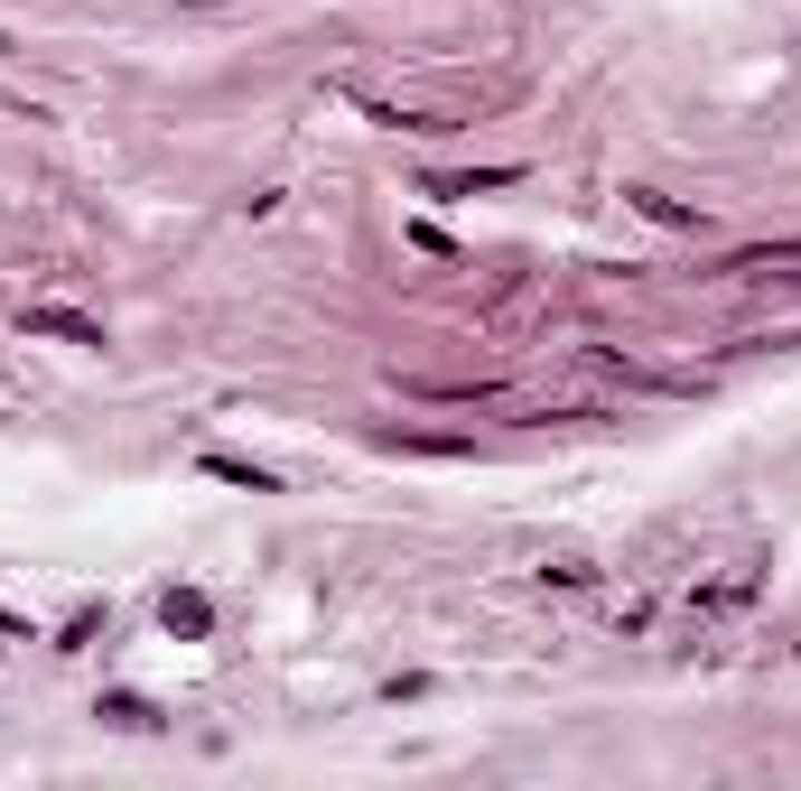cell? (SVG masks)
I'll return each instance as SVG.
<instances>
[{"label": "cell", "mask_w": 801, "mask_h": 791, "mask_svg": "<svg viewBox=\"0 0 801 791\" xmlns=\"http://www.w3.org/2000/svg\"><path fill=\"white\" fill-rule=\"evenodd\" d=\"M29 335H66V345H102V326H85V316H57V307H38V316H29Z\"/></svg>", "instance_id": "cell-1"}, {"label": "cell", "mask_w": 801, "mask_h": 791, "mask_svg": "<svg viewBox=\"0 0 801 791\" xmlns=\"http://www.w3.org/2000/svg\"><path fill=\"white\" fill-rule=\"evenodd\" d=\"M168 624L177 633H205V596H168Z\"/></svg>", "instance_id": "cell-2"}]
</instances>
